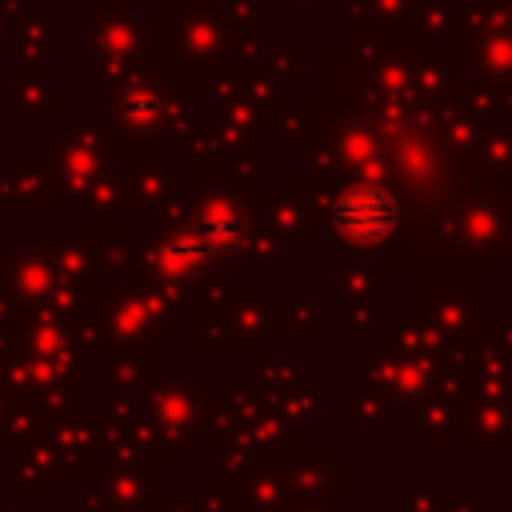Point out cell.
<instances>
[{
  "mask_svg": "<svg viewBox=\"0 0 512 512\" xmlns=\"http://www.w3.org/2000/svg\"><path fill=\"white\" fill-rule=\"evenodd\" d=\"M392 204L384 200V192H372V188H356V192H344V200L336 204V224L352 236V240H376L392 228Z\"/></svg>",
  "mask_w": 512,
  "mask_h": 512,
  "instance_id": "1",
  "label": "cell"
}]
</instances>
